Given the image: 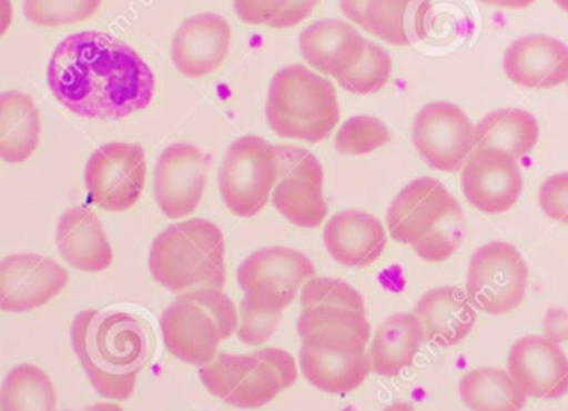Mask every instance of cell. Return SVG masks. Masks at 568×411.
Masks as SVG:
<instances>
[{
    "instance_id": "cell-38",
    "label": "cell",
    "mask_w": 568,
    "mask_h": 411,
    "mask_svg": "<svg viewBox=\"0 0 568 411\" xmlns=\"http://www.w3.org/2000/svg\"><path fill=\"white\" fill-rule=\"evenodd\" d=\"M544 333H546V335H544L546 339L557 343V345L567 342L568 312L566 309L554 307V309H550L549 312L546 313V319H544Z\"/></svg>"
},
{
    "instance_id": "cell-8",
    "label": "cell",
    "mask_w": 568,
    "mask_h": 411,
    "mask_svg": "<svg viewBox=\"0 0 568 411\" xmlns=\"http://www.w3.org/2000/svg\"><path fill=\"white\" fill-rule=\"evenodd\" d=\"M200 380L226 405L256 410L296 383L297 365L282 349L256 350L250 355L219 352L213 362L200 367Z\"/></svg>"
},
{
    "instance_id": "cell-1",
    "label": "cell",
    "mask_w": 568,
    "mask_h": 411,
    "mask_svg": "<svg viewBox=\"0 0 568 411\" xmlns=\"http://www.w3.org/2000/svg\"><path fill=\"white\" fill-rule=\"evenodd\" d=\"M47 80L55 99L83 119H125L146 109L155 93V76L145 60L105 32L72 33L62 40Z\"/></svg>"
},
{
    "instance_id": "cell-9",
    "label": "cell",
    "mask_w": 568,
    "mask_h": 411,
    "mask_svg": "<svg viewBox=\"0 0 568 411\" xmlns=\"http://www.w3.org/2000/svg\"><path fill=\"white\" fill-rule=\"evenodd\" d=\"M278 150L268 140L246 136L226 150L219 173L220 193L230 212L242 219L258 215L278 180Z\"/></svg>"
},
{
    "instance_id": "cell-15",
    "label": "cell",
    "mask_w": 568,
    "mask_h": 411,
    "mask_svg": "<svg viewBox=\"0 0 568 411\" xmlns=\"http://www.w3.org/2000/svg\"><path fill=\"white\" fill-rule=\"evenodd\" d=\"M206 157L189 142L173 143L160 153L153 192L163 215L185 219L199 209L206 189Z\"/></svg>"
},
{
    "instance_id": "cell-45",
    "label": "cell",
    "mask_w": 568,
    "mask_h": 411,
    "mask_svg": "<svg viewBox=\"0 0 568 411\" xmlns=\"http://www.w3.org/2000/svg\"><path fill=\"white\" fill-rule=\"evenodd\" d=\"M567 82H568V80H567Z\"/></svg>"
},
{
    "instance_id": "cell-37",
    "label": "cell",
    "mask_w": 568,
    "mask_h": 411,
    "mask_svg": "<svg viewBox=\"0 0 568 411\" xmlns=\"http://www.w3.org/2000/svg\"><path fill=\"white\" fill-rule=\"evenodd\" d=\"M317 2H320V0H290L286 9L276 17L275 22L270 27H275V29H291V27L297 26V23L303 22V20H306L307 17L311 16Z\"/></svg>"
},
{
    "instance_id": "cell-12",
    "label": "cell",
    "mask_w": 568,
    "mask_h": 411,
    "mask_svg": "<svg viewBox=\"0 0 568 411\" xmlns=\"http://www.w3.org/2000/svg\"><path fill=\"white\" fill-rule=\"evenodd\" d=\"M145 180V150L139 143H105L87 162L89 200L106 212L132 209L142 197Z\"/></svg>"
},
{
    "instance_id": "cell-16",
    "label": "cell",
    "mask_w": 568,
    "mask_h": 411,
    "mask_svg": "<svg viewBox=\"0 0 568 411\" xmlns=\"http://www.w3.org/2000/svg\"><path fill=\"white\" fill-rule=\"evenodd\" d=\"M69 272L55 260L16 253L0 260V310L26 313L52 302L65 290Z\"/></svg>"
},
{
    "instance_id": "cell-29",
    "label": "cell",
    "mask_w": 568,
    "mask_h": 411,
    "mask_svg": "<svg viewBox=\"0 0 568 411\" xmlns=\"http://www.w3.org/2000/svg\"><path fill=\"white\" fill-rule=\"evenodd\" d=\"M463 402L473 411H523L527 395L509 372L500 369H476L459 383Z\"/></svg>"
},
{
    "instance_id": "cell-36",
    "label": "cell",
    "mask_w": 568,
    "mask_h": 411,
    "mask_svg": "<svg viewBox=\"0 0 568 411\" xmlns=\"http://www.w3.org/2000/svg\"><path fill=\"white\" fill-rule=\"evenodd\" d=\"M290 0H235L240 19L250 26H272Z\"/></svg>"
},
{
    "instance_id": "cell-39",
    "label": "cell",
    "mask_w": 568,
    "mask_h": 411,
    "mask_svg": "<svg viewBox=\"0 0 568 411\" xmlns=\"http://www.w3.org/2000/svg\"><path fill=\"white\" fill-rule=\"evenodd\" d=\"M13 19L12 2L10 0H0V37L6 36Z\"/></svg>"
},
{
    "instance_id": "cell-24",
    "label": "cell",
    "mask_w": 568,
    "mask_h": 411,
    "mask_svg": "<svg viewBox=\"0 0 568 411\" xmlns=\"http://www.w3.org/2000/svg\"><path fill=\"white\" fill-rule=\"evenodd\" d=\"M414 313L423 323L424 339L439 347H454L466 340L477 319L469 297L457 287H439L424 293Z\"/></svg>"
},
{
    "instance_id": "cell-6",
    "label": "cell",
    "mask_w": 568,
    "mask_h": 411,
    "mask_svg": "<svg viewBox=\"0 0 568 411\" xmlns=\"http://www.w3.org/2000/svg\"><path fill=\"white\" fill-rule=\"evenodd\" d=\"M160 329L175 359L205 367L215 359L220 343L239 329V310L222 289H193L163 310Z\"/></svg>"
},
{
    "instance_id": "cell-23",
    "label": "cell",
    "mask_w": 568,
    "mask_h": 411,
    "mask_svg": "<svg viewBox=\"0 0 568 411\" xmlns=\"http://www.w3.org/2000/svg\"><path fill=\"white\" fill-rule=\"evenodd\" d=\"M57 247L65 262L80 272H103L113 262L105 229L97 213L87 207H72L62 213L57 227Z\"/></svg>"
},
{
    "instance_id": "cell-35",
    "label": "cell",
    "mask_w": 568,
    "mask_h": 411,
    "mask_svg": "<svg viewBox=\"0 0 568 411\" xmlns=\"http://www.w3.org/2000/svg\"><path fill=\"white\" fill-rule=\"evenodd\" d=\"M539 203L549 219L568 225V172L556 173L542 183Z\"/></svg>"
},
{
    "instance_id": "cell-10",
    "label": "cell",
    "mask_w": 568,
    "mask_h": 411,
    "mask_svg": "<svg viewBox=\"0 0 568 411\" xmlns=\"http://www.w3.org/2000/svg\"><path fill=\"white\" fill-rule=\"evenodd\" d=\"M316 277L313 262L300 250L266 247L253 252L239 269L242 302L253 309L282 313L307 280Z\"/></svg>"
},
{
    "instance_id": "cell-31",
    "label": "cell",
    "mask_w": 568,
    "mask_h": 411,
    "mask_svg": "<svg viewBox=\"0 0 568 411\" xmlns=\"http://www.w3.org/2000/svg\"><path fill=\"white\" fill-rule=\"evenodd\" d=\"M390 73H393V59H390L389 52L384 47L377 46L376 42L366 40L359 62L347 76L337 80V83L347 92L371 96L386 87Z\"/></svg>"
},
{
    "instance_id": "cell-11",
    "label": "cell",
    "mask_w": 568,
    "mask_h": 411,
    "mask_svg": "<svg viewBox=\"0 0 568 411\" xmlns=\"http://www.w3.org/2000/svg\"><path fill=\"white\" fill-rule=\"evenodd\" d=\"M529 267L516 247L490 242L470 257L467 297L474 309L489 315L513 312L526 299Z\"/></svg>"
},
{
    "instance_id": "cell-40",
    "label": "cell",
    "mask_w": 568,
    "mask_h": 411,
    "mask_svg": "<svg viewBox=\"0 0 568 411\" xmlns=\"http://www.w3.org/2000/svg\"><path fill=\"white\" fill-rule=\"evenodd\" d=\"M487 6L500 7V9L520 10L532 6L536 0H480Z\"/></svg>"
},
{
    "instance_id": "cell-19",
    "label": "cell",
    "mask_w": 568,
    "mask_h": 411,
    "mask_svg": "<svg viewBox=\"0 0 568 411\" xmlns=\"http://www.w3.org/2000/svg\"><path fill=\"white\" fill-rule=\"evenodd\" d=\"M230 47V23L219 13H199L185 20L173 36V63L183 76L200 79L225 62Z\"/></svg>"
},
{
    "instance_id": "cell-28",
    "label": "cell",
    "mask_w": 568,
    "mask_h": 411,
    "mask_svg": "<svg viewBox=\"0 0 568 411\" xmlns=\"http://www.w3.org/2000/svg\"><path fill=\"white\" fill-rule=\"evenodd\" d=\"M416 0H341V12L390 46H410V9Z\"/></svg>"
},
{
    "instance_id": "cell-33",
    "label": "cell",
    "mask_w": 568,
    "mask_h": 411,
    "mask_svg": "<svg viewBox=\"0 0 568 411\" xmlns=\"http://www.w3.org/2000/svg\"><path fill=\"white\" fill-rule=\"evenodd\" d=\"M102 0H26L23 16L40 27L72 26L95 16Z\"/></svg>"
},
{
    "instance_id": "cell-5",
    "label": "cell",
    "mask_w": 568,
    "mask_h": 411,
    "mask_svg": "<svg viewBox=\"0 0 568 411\" xmlns=\"http://www.w3.org/2000/svg\"><path fill=\"white\" fill-rule=\"evenodd\" d=\"M149 267L155 282L170 292L222 289L226 282L225 237L210 220L173 223L153 240Z\"/></svg>"
},
{
    "instance_id": "cell-44",
    "label": "cell",
    "mask_w": 568,
    "mask_h": 411,
    "mask_svg": "<svg viewBox=\"0 0 568 411\" xmlns=\"http://www.w3.org/2000/svg\"><path fill=\"white\" fill-rule=\"evenodd\" d=\"M0 411H2V407H0Z\"/></svg>"
},
{
    "instance_id": "cell-34",
    "label": "cell",
    "mask_w": 568,
    "mask_h": 411,
    "mask_svg": "<svg viewBox=\"0 0 568 411\" xmlns=\"http://www.w3.org/2000/svg\"><path fill=\"white\" fill-rule=\"evenodd\" d=\"M282 313L265 312L253 309L246 303H240L239 309V339L248 347H262L275 335Z\"/></svg>"
},
{
    "instance_id": "cell-3",
    "label": "cell",
    "mask_w": 568,
    "mask_h": 411,
    "mask_svg": "<svg viewBox=\"0 0 568 411\" xmlns=\"http://www.w3.org/2000/svg\"><path fill=\"white\" fill-rule=\"evenodd\" d=\"M70 342L100 397L125 402L133 395L150 353L149 333L136 317L83 310L70 327Z\"/></svg>"
},
{
    "instance_id": "cell-22",
    "label": "cell",
    "mask_w": 568,
    "mask_h": 411,
    "mask_svg": "<svg viewBox=\"0 0 568 411\" xmlns=\"http://www.w3.org/2000/svg\"><path fill=\"white\" fill-rule=\"evenodd\" d=\"M323 242L334 262L347 269H364L381 259L386 250L387 235L376 217L359 210H346L326 223Z\"/></svg>"
},
{
    "instance_id": "cell-26",
    "label": "cell",
    "mask_w": 568,
    "mask_h": 411,
    "mask_svg": "<svg viewBox=\"0 0 568 411\" xmlns=\"http://www.w3.org/2000/svg\"><path fill=\"white\" fill-rule=\"evenodd\" d=\"M42 122L39 109L26 93H0V160L22 163L40 143Z\"/></svg>"
},
{
    "instance_id": "cell-18",
    "label": "cell",
    "mask_w": 568,
    "mask_h": 411,
    "mask_svg": "<svg viewBox=\"0 0 568 411\" xmlns=\"http://www.w3.org/2000/svg\"><path fill=\"white\" fill-rule=\"evenodd\" d=\"M509 375L530 399L557 400L568 393V357L546 337H524L510 349Z\"/></svg>"
},
{
    "instance_id": "cell-41",
    "label": "cell",
    "mask_w": 568,
    "mask_h": 411,
    "mask_svg": "<svg viewBox=\"0 0 568 411\" xmlns=\"http://www.w3.org/2000/svg\"><path fill=\"white\" fill-rule=\"evenodd\" d=\"M69 411H123L122 407L116 403H95V405L82 407V409L69 410Z\"/></svg>"
},
{
    "instance_id": "cell-30",
    "label": "cell",
    "mask_w": 568,
    "mask_h": 411,
    "mask_svg": "<svg viewBox=\"0 0 568 411\" xmlns=\"http://www.w3.org/2000/svg\"><path fill=\"white\" fill-rule=\"evenodd\" d=\"M0 407L2 411H57L52 380L39 367L17 365L0 387Z\"/></svg>"
},
{
    "instance_id": "cell-4",
    "label": "cell",
    "mask_w": 568,
    "mask_h": 411,
    "mask_svg": "<svg viewBox=\"0 0 568 411\" xmlns=\"http://www.w3.org/2000/svg\"><path fill=\"white\" fill-rule=\"evenodd\" d=\"M387 229L426 262L449 260L466 237L464 210L439 180L420 177L407 183L387 210Z\"/></svg>"
},
{
    "instance_id": "cell-20",
    "label": "cell",
    "mask_w": 568,
    "mask_h": 411,
    "mask_svg": "<svg viewBox=\"0 0 568 411\" xmlns=\"http://www.w3.org/2000/svg\"><path fill=\"white\" fill-rule=\"evenodd\" d=\"M510 82L532 90L554 89L568 80V47L556 37L524 36L504 53Z\"/></svg>"
},
{
    "instance_id": "cell-32",
    "label": "cell",
    "mask_w": 568,
    "mask_h": 411,
    "mask_svg": "<svg viewBox=\"0 0 568 411\" xmlns=\"http://www.w3.org/2000/svg\"><path fill=\"white\" fill-rule=\"evenodd\" d=\"M389 142L390 132L386 123L376 117L356 116L337 130L334 147L341 156H366Z\"/></svg>"
},
{
    "instance_id": "cell-21",
    "label": "cell",
    "mask_w": 568,
    "mask_h": 411,
    "mask_svg": "<svg viewBox=\"0 0 568 411\" xmlns=\"http://www.w3.org/2000/svg\"><path fill=\"white\" fill-rule=\"evenodd\" d=\"M366 39L349 22L337 19L317 20L301 32L303 59L317 72L343 79L359 62Z\"/></svg>"
},
{
    "instance_id": "cell-42",
    "label": "cell",
    "mask_w": 568,
    "mask_h": 411,
    "mask_svg": "<svg viewBox=\"0 0 568 411\" xmlns=\"http://www.w3.org/2000/svg\"><path fill=\"white\" fill-rule=\"evenodd\" d=\"M384 411H416L410 403L407 402H396L393 405L386 407Z\"/></svg>"
},
{
    "instance_id": "cell-17",
    "label": "cell",
    "mask_w": 568,
    "mask_h": 411,
    "mask_svg": "<svg viewBox=\"0 0 568 411\" xmlns=\"http://www.w3.org/2000/svg\"><path fill=\"white\" fill-rule=\"evenodd\" d=\"M460 183L467 202L489 215L513 209L524 189L517 159L497 149H477L470 153Z\"/></svg>"
},
{
    "instance_id": "cell-25",
    "label": "cell",
    "mask_w": 568,
    "mask_h": 411,
    "mask_svg": "<svg viewBox=\"0 0 568 411\" xmlns=\"http://www.w3.org/2000/svg\"><path fill=\"white\" fill-rule=\"evenodd\" d=\"M424 329L416 313H396L387 317L371 342V369L376 375L393 379L413 365L424 343Z\"/></svg>"
},
{
    "instance_id": "cell-14",
    "label": "cell",
    "mask_w": 568,
    "mask_h": 411,
    "mask_svg": "<svg viewBox=\"0 0 568 411\" xmlns=\"http://www.w3.org/2000/svg\"><path fill=\"white\" fill-rule=\"evenodd\" d=\"M413 142L427 166L453 173L476 149V127L456 103L430 102L414 119Z\"/></svg>"
},
{
    "instance_id": "cell-43",
    "label": "cell",
    "mask_w": 568,
    "mask_h": 411,
    "mask_svg": "<svg viewBox=\"0 0 568 411\" xmlns=\"http://www.w3.org/2000/svg\"><path fill=\"white\" fill-rule=\"evenodd\" d=\"M554 2H556L557 6H559L560 9L564 10V12L568 13V0H554Z\"/></svg>"
},
{
    "instance_id": "cell-2",
    "label": "cell",
    "mask_w": 568,
    "mask_h": 411,
    "mask_svg": "<svg viewBox=\"0 0 568 411\" xmlns=\"http://www.w3.org/2000/svg\"><path fill=\"white\" fill-rule=\"evenodd\" d=\"M297 319L300 369L321 392L344 395L366 382L371 369L367 343L371 325L366 309L336 299L304 303Z\"/></svg>"
},
{
    "instance_id": "cell-7",
    "label": "cell",
    "mask_w": 568,
    "mask_h": 411,
    "mask_svg": "<svg viewBox=\"0 0 568 411\" xmlns=\"http://www.w3.org/2000/svg\"><path fill=\"white\" fill-rule=\"evenodd\" d=\"M339 117L336 87L329 80L300 63L284 67L273 77L266 120L276 136L323 142L336 129Z\"/></svg>"
},
{
    "instance_id": "cell-13",
    "label": "cell",
    "mask_w": 568,
    "mask_h": 411,
    "mask_svg": "<svg viewBox=\"0 0 568 411\" xmlns=\"http://www.w3.org/2000/svg\"><path fill=\"white\" fill-rule=\"evenodd\" d=\"M278 180L272 193L275 209L301 229H316L327 215L324 170L320 160L300 147H276Z\"/></svg>"
},
{
    "instance_id": "cell-27",
    "label": "cell",
    "mask_w": 568,
    "mask_h": 411,
    "mask_svg": "<svg viewBox=\"0 0 568 411\" xmlns=\"http://www.w3.org/2000/svg\"><path fill=\"white\" fill-rule=\"evenodd\" d=\"M540 127L532 113L523 109H500L476 127V149H497L514 159L529 156L539 142Z\"/></svg>"
}]
</instances>
